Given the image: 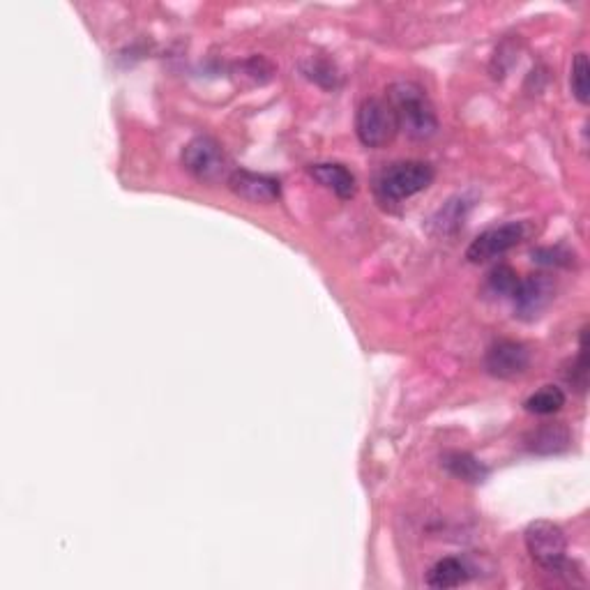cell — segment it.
Here are the masks:
<instances>
[{
  "label": "cell",
  "mask_w": 590,
  "mask_h": 590,
  "mask_svg": "<svg viewBox=\"0 0 590 590\" xmlns=\"http://www.w3.org/2000/svg\"><path fill=\"white\" fill-rule=\"evenodd\" d=\"M565 406V392L556 385H544L524 402V408L533 415H554Z\"/></svg>",
  "instance_id": "obj_15"
},
{
  "label": "cell",
  "mask_w": 590,
  "mask_h": 590,
  "mask_svg": "<svg viewBox=\"0 0 590 590\" xmlns=\"http://www.w3.org/2000/svg\"><path fill=\"white\" fill-rule=\"evenodd\" d=\"M588 77H590V63H588V56L581 51V54L574 56L572 70H570V88H572L574 100H577L579 104H588L590 100Z\"/></svg>",
  "instance_id": "obj_18"
},
{
  "label": "cell",
  "mask_w": 590,
  "mask_h": 590,
  "mask_svg": "<svg viewBox=\"0 0 590 590\" xmlns=\"http://www.w3.org/2000/svg\"><path fill=\"white\" fill-rule=\"evenodd\" d=\"M302 72H305L307 79H312L319 83L321 88H332L335 90L339 86V72L335 63L325 58H309L305 65H302Z\"/></svg>",
  "instance_id": "obj_17"
},
{
  "label": "cell",
  "mask_w": 590,
  "mask_h": 590,
  "mask_svg": "<svg viewBox=\"0 0 590 590\" xmlns=\"http://www.w3.org/2000/svg\"><path fill=\"white\" fill-rule=\"evenodd\" d=\"M531 236V224L528 222H508L494 229H487L471 242L466 249V259L471 263H487L498 256L508 254L510 249L521 245Z\"/></svg>",
  "instance_id": "obj_6"
},
{
  "label": "cell",
  "mask_w": 590,
  "mask_h": 590,
  "mask_svg": "<svg viewBox=\"0 0 590 590\" xmlns=\"http://www.w3.org/2000/svg\"><path fill=\"white\" fill-rule=\"evenodd\" d=\"M565 381L577 388L579 392H586L588 388V358H586V328L581 330V346L577 360L570 362V369L565 372Z\"/></svg>",
  "instance_id": "obj_19"
},
{
  "label": "cell",
  "mask_w": 590,
  "mask_h": 590,
  "mask_svg": "<svg viewBox=\"0 0 590 590\" xmlns=\"http://www.w3.org/2000/svg\"><path fill=\"white\" fill-rule=\"evenodd\" d=\"M397 132V116L388 100H383V97H369V100L360 104L358 113H355V134H358L362 146L385 148L388 143H392Z\"/></svg>",
  "instance_id": "obj_4"
},
{
  "label": "cell",
  "mask_w": 590,
  "mask_h": 590,
  "mask_svg": "<svg viewBox=\"0 0 590 590\" xmlns=\"http://www.w3.org/2000/svg\"><path fill=\"white\" fill-rule=\"evenodd\" d=\"M307 171L316 183H321L325 189H330V192L337 194L342 201L353 199L355 192H358V180H355L353 173L346 169L344 164L319 162V164H309Z\"/></svg>",
  "instance_id": "obj_11"
},
{
  "label": "cell",
  "mask_w": 590,
  "mask_h": 590,
  "mask_svg": "<svg viewBox=\"0 0 590 590\" xmlns=\"http://www.w3.org/2000/svg\"><path fill=\"white\" fill-rule=\"evenodd\" d=\"M528 367H531V351L526 344L514 342V339H501V342L491 344L487 355H484L487 374L501 378V381L526 374Z\"/></svg>",
  "instance_id": "obj_8"
},
{
  "label": "cell",
  "mask_w": 590,
  "mask_h": 590,
  "mask_svg": "<svg viewBox=\"0 0 590 590\" xmlns=\"http://www.w3.org/2000/svg\"><path fill=\"white\" fill-rule=\"evenodd\" d=\"M441 466L452 475V478L466 484H482L489 478V468L484 466L478 457H473L471 452H448V455L441 457Z\"/></svg>",
  "instance_id": "obj_13"
},
{
  "label": "cell",
  "mask_w": 590,
  "mask_h": 590,
  "mask_svg": "<svg viewBox=\"0 0 590 590\" xmlns=\"http://www.w3.org/2000/svg\"><path fill=\"white\" fill-rule=\"evenodd\" d=\"M471 206L473 203L466 196H455L431 217V226H434L436 233H455L459 226H464V219Z\"/></svg>",
  "instance_id": "obj_14"
},
{
  "label": "cell",
  "mask_w": 590,
  "mask_h": 590,
  "mask_svg": "<svg viewBox=\"0 0 590 590\" xmlns=\"http://www.w3.org/2000/svg\"><path fill=\"white\" fill-rule=\"evenodd\" d=\"M434 166L427 162H395L376 176V192L383 201H404L434 183Z\"/></svg>",
  "instance_id": "obj_2"
},
{
  "label": "cell",
  "mask_w": 590,
  "mask_h": 590,
  "mask_svg": "<svg viewBox=\"0 0 590 590\" xmlns=\"http://www.w3.org/2000/svg\"><path fill=\"white\" fill-rule=\"evenodd\" d=\"M519 275L517 270L510 266H496L489 272L487 277V291L491 295H498V298H512L514 291L519 286Z\"/></svg>",
  "instance_id": "obj_16"
},
{
  "label": "cell",
  "mask_w": 590,
  "mask_h": 590,
  "mask_svg": "<svg viewBox=\"0 0 590 590\" xmlns=\"http://www.w3.org/2000/svg\"><path fill=\"white\" fill-rule=\"evenodd\" d=\"M526 549L533 561L549 574H563L570 567L567 561V537L554 521H533L524 533Z\"/></svg>",
  "instance_id": "obj_3"
},
{
  "label": "cell",
  "mask_w": 590,
  "mask_h": 590,
  "mask_svg": "<svg viewBox=\"0 0 590 590\" xmlns=\"http://www.w3.org/2000/svg\"><path fill=\"white\" fill-rule=\"evenodd\" d=\"M183 166L199 183L208 185L229 180L231 176L229 160L213 136H196L189 141L183 150Z\"/></svg>",
  "instance_id": "obj_5"
},
{
  "label": "cell",
  "mask_w": 590,
  "mask_h": 590,
  "mask_svg": "<svg viewBox=\"0 0 590 590\" xmlns=\"http://www.w3.org/2000/svg\"><path fill=\"white\" fill-rule=\"evenodd\" d=\"M556 295V284L554 279L544 272H537V275H528L519 279L517 291H514V314L519 316L521 321H535L547 312L551 302H554Z\"/></svg>",
  "instance_id": "obj_7"
},
{
  "label": "cell",
  "mask_w": 590,
  "mask_h": 590,
  "mask_svg": "<svg viewBox=\"0 0 590 590\" xmlns=\"http://www.w3.org/2000/svg\"><path fill=\"white\" fill-rule=\"evenodd\" d=\"M226 185L233 194L249 203H272L282 196V185L277 178L247 169H233Z\"/></svg>",
  "instance_id": "obj_9"
},
{
  "label": "cell",
  "mask_w": 590,
  "mask_h": 590,
  "mask_svg": "<svg viewBox=\"0 0 590 590\" xmlns=\"http://www.w3.org/2000/svg\"><path fill=\"white\" fill-rule=\"evenodd\" d=\"M471 577H473V567L468 565L466 558L448 556L431 565V570L427 574V586L438 588V590L459 588L464 586Z\"/></svg>",
  "instance_id": "obj_12"
},
{
  "label": "cell",
  "mask_w": 590,
  "mask_h": 590,
  "mask_svg": "<svg viewBox=\"0 0 590 590\" xmlns=\"http://www.w3.org/2000/svg\"><path fill=\"white\" fill-rule=\"evenodd\" d=\"M524 445L528 452L540 457L563 455V452L572 448V434L563 422H547V425L528 431Z\"/></svg>",
  "instance_id": "obj_10"
},
{
  "label": "cell",
  "mask_w": 590,
  "mask_h": 590,
  "mask_svg": "<svg viewBox=\"0 0 590 590\" xmlns=\"http://www.w3.org/2000/svg\"><path fill=\"white\" fill-rule=\"evenodd\" d=\"M533 261L547 268H570L574 254L565 247H540L531 252Z\"/></svg>",
  "instance_id": "obj_20"
},
{
  "label": "cell",
  "mask_w": 590,
  "mask_h": 590,
  "mask_svg": "<svg viewBox=\"0 0 590 590\" xmlns=\"http://www.w3.org/2000/svg\"><path fill=\"white\" fill-rule=\"evenodd\" d=\"M392 111L397 116V125L408 139L429 141L438 132V116L431 104L427 90L415 81H397L388 90Z\"/></svg>",
  "instance_id": "obj_1"
}]
</instances>
